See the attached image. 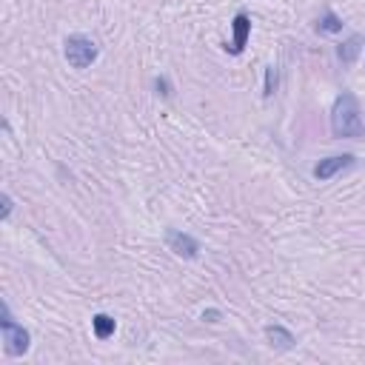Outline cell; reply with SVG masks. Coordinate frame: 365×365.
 <instances>
[{"mask_svg":"<svg viewBox=\"0 0 365 365\" xmlns=\"http://www.w3.org/2000/svg\"><path fill=\"white\" fill-rule=\"evenodd\" d=\"M274 88H277V68H274V66H268V68H265V88H262V94H265V97H271V94H274Z\"/></svg>","mask_w":365,"mask_h":365,"instance_id":"11","label":"cell"},{"mask_svg":"<svg viewBox=\"0 0 365 365\" xmlns=\"http://www.w3.org/2000/svg\"><path fill=\"white\" fill-rule=\"evenodd\" d=\"M154 88H157V94H163V97H171V83H168L165 77H157V80H154Z\"/></svg>","mask_w":365,"mask_h":365,"instance_id":"12","label":"cell"},{"mask_svg":"<svg viewBox=\"0 0 365 365\" xmlns=\"http://www.w3.org/2000/svg\"><path fill=\"white\" fill-rule=\"evenodd\" d=\"M114 328H117L114 317H108V314H94L91 317V331H94L97 339H108L114 334Z\"/></svg>","mask_w":365,"mask_h":365,"instance_id":"8","label":"cell"},{"mask_svg":"<svg viewBox=\"0 0 365 365\" xmlns=\"http://www.w3.org/2000/svg\"><path fill=\"white\" fill-rule=\"evenodd\" d=\"M331 134L339 140H359L365 137V123L359 103L351 91H342L331 106Z\"/></svg>","mask_w":365,"mask_h":365,"instance_id":"1","label":"cell"},{"mask_svg":"<svg viewBox=\"0 0 365 365\" xmlns=\"http://www.w3.org/2000/svg\"><path fill=\"white\" fill-rule=\"evenodd\" d=\"M63 54H66L68 66H74V68H88V66L97 60V43H94L91 37H86V34H71V37H66V43H63Z\"/></svg>","mask_w":365,"mask_h":365,"instance_id":"3","label":"cell"},{"mask_svg":"<svg viewBox=\"0 0 365 365\" xmlns=\"http://www.w3.org/2000/svg\"><path fill=\"white\" fill-rule=\"evenodd\" d=\"M248 34H251V17L245 11H237L234 20H231V43L225 46L228 54H242L245 43H248Z\"/></svg>","mask_w":365,"mask_h":365,"instance_id":"5","label":"cell"},{"mask_svg":"<svg viewBox=\"0 0 365 365\" xmlns=\"http://www.w3.org/2000/svg\"><path fill=\"white\" fill-rule=\"evenodd\" d=\"M202 319H205V322H217V319H220V311L208 308V311H202Z\"/></svg>","mask_w":365,"mask_h":365,"instance_id":"14","label":"cell"},{"mask_svg":"<svg viewBox=\"0 0 365 365\" xmlns=\"http://www.w3.org/2000/svg\"><path fill=\"white\" fill-rule=\"evenodd\" d=\"M354 165V154H334V157H325L314 165V177L317 180H331L334 174H339L342 168H351Z\"/></svg>","mask_w":365,"mask_h":365,"instance_id":"6","label":"cell"},{"mask_svg":"<svg viewBox=\"0 0 365 365\" xmlns=\"http://www.w3.org/2000/svg\"><path fill=\"white\" fill-rule=\"evenodd\" d=\"M165 245H168V251H174L182 259H194L200 254V242L191 234L180 231V228H168L165 231Z\"/></svg>","mask_w":365,"mask_h":365,"instance_id":"4","label":"cell"},{"mask_svg":"<svg viewBox=\"0 0 365 365\" xmlns=\"http://www.w3.org/2000/svg\"><path fill=\"white\" fill-rule=\"evenodd\" d=\"M359 43H362V37L359 34H354V37H348L342 46H339V60L342 63H354V57H356V51H359Z\"/></svg>","mask_w":365,"mask_h":365,"instance_id":"10","label":"cell"},{"mask_svg":"<svg viewBox=\"0 0 365 365\" xmlns=\"http://www.w3.org/2000/svg\"><path fill=\"white\" fill-rule=\"evenodd\" d=\"M0 334H3V351L9 356H23L29 351L31 336H29V331L20 322H14V317H11V311H9L6 302L0 308Z\"/></svg>","mask_w":365,"mask_h":365,"instance_id":"2","label":"cell"},{"mask_svg":"<svg viewBox=\"0 0 365 365\" xmlns=\"http://www.w3.org/2000/svg\"><path fill=\"white\" fill-rule=\"evenodd\" d=\"M265 339H268V345L274 351H291L297 345L294 334L288 328H282V325H265Z\"/></svg>","mask_w":365,"mask_h":365,"instance_id":"7","label":"cell"},{"mask_svg":"<svg viewBox=\"0 0 365 365\" xmlns=\"http://www.w3.org/2000/svg\"><path fill=\"white\" fill-rule=\"evenodd\" d=\"M317 31H319V34H336V31H342V20L328 9V11L319 14V20H317Z\"/></svg>","mask_w":365,"mask_h":365,"instance_id":"9","label":"cell"},{"mask_svg":"<svg viewBox=\"0 0 365 365\" xmlns=\"http://www.w3.org/2000/svg\"><path fill=\"white\" fill-rule=\"evenodd\" d=\"M0 202H3V208H0V220H9V217H11L14 202H11V197H9V194H3V197H0Z\"/></svg>","mask_w":365,"mask_h":365,"instance_id":"13","label":"cell"}]
</instances>
